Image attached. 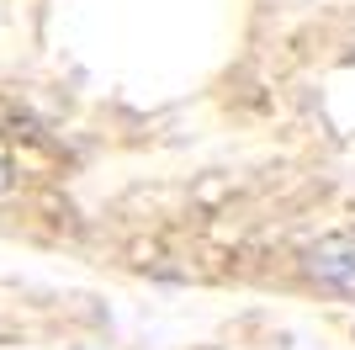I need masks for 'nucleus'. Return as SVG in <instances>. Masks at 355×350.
I'll return each mask as SVG.
<instances>
[{"instance_id": "obj_1", "label": "nucleus", "mask_w": 355, "mask_h": 350, "mask_svg": "<svg viewBox=\"0 0 355 350\" xmlns=\"http://www.w3.org/2000/svg\"><path fill=\"white\" fill-rule=\"evenodd\" d=\"M302 271H308L318 287L355 297V228L324 233L318 244H308V255H302Z\"/></svg>"}, {"instance_id": "obj_2", "label": "nucleus", "mask_w": 355, "mask_h": 350, "mask_svg": "<svg viewBox=\"0 0 355 350\" xmlns=\"http://www.w3.org/2000/svg\"><path fill=\"white\" fill-rule=\"evenodd\" d=\"M16 181V165H11V144H6V133H0V191Z\"/></svg>"}]
</instances>
